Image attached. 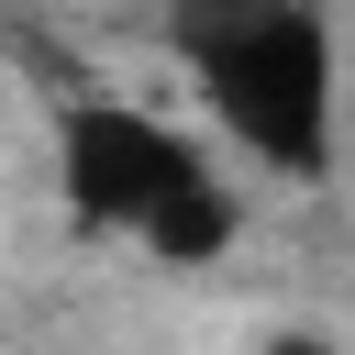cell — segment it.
<instances>
[{
	"label": "cell",
	"instance_id": "6da1fadb",
	"mask_svg": "<svg viewBox=\"0 0 355 355\" xmlns=\"http://www.w3.org/2000/svg\"><path fill=\"white\" fill-rule=\"evenodd\" d=\"M166 44L200 78L211 122L266 178H333L344 155V67L322 0H166Z\"/></svg>",
	"mask_w": 355,
	"mask_h": 355
},
{
	"label": "cell",
	"instance_id": "3957f363",
	"mask_svg": "<svg viewBox=\"0 0 355 355\" xmlns=\"http://www.w3.org/2000/svg\"><path fill=\"white\" fill-rule=\"evenodd\" d=\"M266 355H344V344H322V333H277Z\"/></svg>",
	"mask_w": 355,
	"mask_h": 355
},
{
	"label": "cell",
	"instance_id": "7a4b0ae2",
	"mask_svg": "<svg viewBox=\"0 0 355 355\" xmlns=\"http://www.w3.org/2000/svg\"><path fill=\"white\" fill-rule=\"evenodd\" d=\"M55 189L78 233H122L155 266H211L233 244V189L200 166V144L133 100H67L55 111Z\"/></svg>",
	"mask_w": 355,
	"mask_h": 355
}]
</instances>
